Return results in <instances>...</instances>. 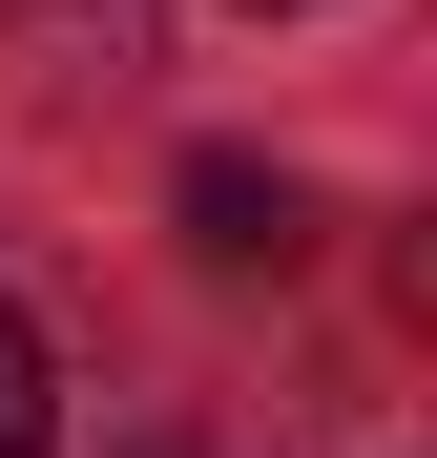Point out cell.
Returning a JSON list of instances; mask_svg holds the SVG:
<instances>
[{
	"label": "cell",
	"mask_w": 437,
	"mask_h": 458,
	"mask_svg": "<svg viewBox=\"0 0 437 458\" xmlns=\"http://www.w3.org/2000/svg\"><path fill=\"white\" fill-rule=\"evenodd\" d=\"M250 21H291V0H250Z\"/></svg>",
	"instance_id": "cell-3"
},
{
	"label": "cell",
	"mask_w": 437,
	"mask_h": 458,
	"mask_svg": "<svg viewBox=\"0 0 437 458\" xmlns=\"http://www.w3.org/2000/svg\"><path fill=\"white\" fill-rule=\"evenodd\" d=\"M42 437H63V375H42V334H21V313H0V458H42Z\"/></svg>",
	"instance_id": "cell-2"
},
{
	"label": "cell",
	"mask_w": 437,
	"mask_h": 458,
	"mask_svg": "<svg viewBox=\"0 0 437 458\" xmlns=\"http://www.w3.org/2000/svg\"><path fill=\"white\" fill-rule=\"evenodd\" d=\"M291 229H313V208H291V167H250V146H208V167H188V250H230V271H271Z\"/></svg>",
	"instance_id": "cell-1"
}]
</instances>
